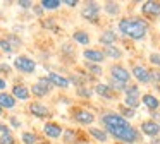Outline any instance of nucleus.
Instances as JSON below:
<instances>
[{"label":"nucleus","mask_w":160,"mask_h":144,"mask_svg":"<svg viewBox=\"0 0 160 144\" xmlns=\"http://www.w3.org/2000/svg\"><path fill=\"white\" fill-rule=\"evenodd\" d=\"M100 123L107 134L114 141L121 144H139L143 142V134L139 132L138 127H134L129 120H126L122 115H119L114 110H105L100 117H98Z\"/></svg>","instance_id":"nucleus-1"},{"label":"nucleus","mask_w":160,"mask_h":144,"mask_svg":"<svg viewBox=\"0 0 160 144\" xmlns=\"http://www.w3.org/2000/svg\"><path fill=\"white\" fill-rule=\"evenodd\" d=\"M117 29L122 36L132 41H141L146 38L150 31V24L145 17L132 16V17H121L117 21Z\"/></svg>","instance_id":"nucleus-2"},{"label":"nucleus","mask_w":160,"mask_h":144,"mask_svg":"<svg viewBox=\"0 0 160 144\" xmlns=\"http://www.w3.org/2000/svg\"><path fill=\"white\" fill-rule=\"evenodd\" d=\"M71 120L78 125H88L91 127L93 122L97 120V115H95L91 110L83 108V106H74L72 112H71Z\"/></svg>","instance_id":"nucleus-3"},{"label":"nucleus","mask_w":160,"mask_h":144,"mask_svg":"<svg viewBox=\"0 0 160 144\" xmlns=\"http://www.w3.org/2000/svg\"><path fill=\"white\" fill-rule=\"evenodd\" d=\"M29 89H31V96H35V98H45V96H48L53 91V84L50 82V79L47 75H42V77L36 79V82H33V86Z\"/></svg>","instance_id":"nucleus-4"},{"label":"nucleus","mask_w":160,"mask_h":144,"mask_svg":"<svg viewBox=\"0 0 160 144\" xmlns=\"http://www.w3.org/2000/svg\"><path fill=\"white\" fill-rule=\"evenodd\" d=\"M103 10V5L98 2H84V5L81 7V17L88 22H98L100 14Z\"/></svg>","instance_id":"nucleus-5"},{"label":"nucleus","mask_w":160,"mask_h":144,"mask_svg":"<svg viewBox=\"0 0 160 144\" xmlns=\"http://www.w3.org/2000/svg\"><path fill=\"white\" fill-rule=\"evenodd\" d=\"M108 77L115 79V81L119 82H124V84H129V81H131V70L129 69H126L122 64H119V62H114V64L108 65Z\"/></svg>","instance_id":"nucleus-6"},{"label":"nucleus","mask_w":160,"mask_h":144,"mask_svg":"<svg viewBox=\"0 0 160 144\" xmlns=\"http://www.w3.org/2000/svg\"><path fill=\"white\" fill-rule=\"evenodd\" d=\"M12 65L21 74H33L36 70V62L31 57H28V55H18L14 58V62H12Z\"/></svg>","instance_id":"nucleus-7"},{"label":"nucleus","mask_w":160,"mask_h":144,"mask_svg":"<svg viewBox=\"0 0 160 144\" xmlns=\"http://www.w3.org/2000/svg\"><path fill=\"white\" fill-rule=\"evenodd\" d=\"M131 75L136 79V84H152V69L143 65V64L132 65Z\"/></svg>","instance_id":"nucleus-8"},{"label":"nucleus","mask_w":160,"mask_h":144,"mask_svg":"<svg viewBox=\"0 0 160 144\" xmlns=\"http://www.w3.org/2000/svg\"><path fill=\"white\" fill-rule=\"evenodd\" d=\"M139 132L143 134V137H148V139H155V137H160V123L155 122L152 118H145L139 123Z\"/></svg>","instance_id":"nucleus-9"},{"label":"nucleus","mask_w":160,"mask_h":144,"mask_svg":"<svg viewBox=\"0 0 160 144\" xmlns=\"http://www.w3.org/2000/svg\"><path fill=\"white\" fill-rule=\"evenodd\" d=\"M139 10H141L143 17H146L150 21L160 19V2H157V0H146V2H143Z\"/></svg>","instance_id":"nucleus-10"},{"label":"nucleus","mask_w":160,"mask_h":144,"mask_svg":"<svg viewBox=\"0 0 160 144\" xmlns=\"http://www.w3.org/2000/svg\"><path fill=\"white\" fill-rule=\"evenodd\" d=\"M95 94L98 96L100 99H105V101H115L119 98V94L107 84V82H98V84L93 86Z\"/></svg>","instance_id":"nucleus-11"},{"label":"nucleus","mask_w":160,"mask_h":144,"mask_svg":"<svg viewBox=\"0 0 160 144\" xmlns=\"http://www.w3.org/2000/svg\"><path fill=\"white\" fill-rule=\"evenodd\" d=\"M28 112H29V115H33L35 118H50V117H52V110L42 101H29Z\"/></svg>","instance_id":"nucleus-12"},{"label":"nucleus","mask_w":160,"mask_h":144,"mask_svg":"<svg viewBox=\"0 0 160 144\" xmlns=\"http://www.w3.org/2000/svg\"><path fill=\"white\" fill-rule=\"evenodd\" d=\"M83 58L84 62H91V64H103L107 60L105 53L102 51V48H84L83 50Z\"/></svg>","instance_id":"nucleus-13"},{"label":"nucleus","mask_w":160,"mask_h":144,"mask_svg":"<svg viewBox=\"0 0 160 144\" xmlns=\"http://www.w3.org/2000/svg\"><path fill=\"white\" fill-rule=\"evenodd\" d=\"M42 130L48 139H59V137H62V134H64V127L60 125V123L53 122V120L45 122V125H43Z\"/></svg>","instance_id":"nucleus-14"},{"label":"nucleus","mask_w":160,"mask_h":144,"mask_svg":"<svg viewBox=\"0 0 160 144\" xmlns=\"http://www.w3.org/2000/svg\"><path fill=\"white\" fill-rule=\"evenodd\" d=\"M11 94L14 96L18 101H29V99H31V89L26 84H14L11 88Z\"/></svg>","instance_id":"nucleus-15"},{"label":"nucleus","mask_w":160,"mask_h":144,"mask_svg":"<svg viewBox=\"0 0 160 144\" xmlns=\"http://www.w3.org/2000/svg\"><path fill=\"white\" fill-rule=\"evenodd\" d=\"M47 77L50 79V82L53 84V88L64 89V91L71 88V82H69V79H67L66 75L59 74V72H48V74H47Z\"/></svg>","instance_id":"nucleus-16"},{"label":"nucleus","mask_w":160,"mask_h":144,"mask_svg":"<svg viewBox=\"0 0 160 144\" xmlns=\"http://www.w3.org/2000/svg\"><path fill=\"white\" fill-rule=\"evenodd\" d=\"M141 105H145L146 110H150V113H152V112H158L160 98H158V96H155L153 93H145V94H141Z\"/></svg>","instance_id":"nucleus-17"},{"label":"nucleus","mask_w":160,"mask_h":144,"mask_svg":"<svg viewBox=\"0 0 160 144\" xmlns=\"http://www.w3.org/2000/svg\"><path fill=\"white\" fill-rule=\"evenodd\" d=\"M88 134L91 136V139H95L97 142H100V144L108 142V139H110V136L107 134V130H105L103 127L91 125V127H88Z\"/></svg>","instance_id":"nucleus-18"},{"label":"nucleus","mask_w":160,"mask_h":144,"mask_svg":"<svg viewBox=\"0 0 160 144\" xmlns=\"http://www.w3.org/2000/svg\"><path fill=\"white\" fill-rule=\"evenodd\" d=\"M117 38L119 36L114 29H103L100 33V36H98V43H100L102 46H110V45H115Z\"/></svg>","instance_id":"nucleus-19"},{"label":"nucleus","mask_w":160,"mask_h":144,"mask_svg":"<svg viewBox=\"0 0 160 144\" xmlns=\"http://www.w3.org/2000/svg\"><path fill=\"white\" fill-rule=\"evenodd\" d=\"M16 105H18V99H16L11 93H7V91L0 93V106H2L4 112L5 110H14Z\"/></svg>","instance_id":"nucleus-20"},{"label":"nucleus","mask_w":160,"mask_h":144,"mask_svg":"<svg viewBox=\"0 0 160 144\" xmlns=\"http://www.w3.org/2000/svg\"><path fill=\"white\" fill-rule=\"evenodd\" d=\"M102 51H103L105 57L110 58V60H121V58L124 57V51H122V48L115 46V45H110V46H103V48H102Z\"/></svg>","instance_id":"nucleus-21"},{"label":"nucleus","mask_w":160,"mask_h":144,"mask_svg":"<svg viewBox=\"0 0 160 144\" xmlns=\"http://www.w3.org/2000/svg\"><path fill=\"white\" fill-rule=\"evenodd\" d=\"M72 41L78 45H81V46H88V45L91 43V38H90V34H88V31L76 29L72 33Z\"/></svg>","instance_id":"nucleus-22"},{"label":"nucleus","mask_w":160,"mask_h":144,"mask_svg":"<svg viewBox=\"0 0 160 144\" xmlns=\"http://www.w3.org/2000/svg\"><path fill=\"white\" fill-rule=\"evenodd\" d=\"M64 144H79V134L76 129H64Z\"/></svg>","instance_id":"nucleus-23"},{"label":"nucleus","mask_w":160,"mask_h":144,"mask_svg":"<svg viewBox=\"0 0 160 144\" xmlns=\"http://www.w3.org/2000/svg\"><path fill=\"white\" fill-rule=\"evenodd\" d=\"M103 10H105V14H108V16L117 17L119 14H121V3L119 2H105L103 3Z\"/></svg>","instance_id":"nucleus-24"},{"label":"nucleus","mask_w":160,"mask_h":144,"mask_svg":"<svg viewBox=\"0 0 160 144\" xmlns=\"http://www.w3.org/2000/svg\"><path fill=\"white\" fill-rule=\"evenodd\" d=\"M21 141H22V144H38L40 142L38 134L33 132V130H22L21 132Z\"/></svg>","instance_id":"nucleus-25"},{"label":"nucleus","mask_w":160,"mask_h":144,"mask_svg":"<svg viewBox=\"0 0 160 144\" xmlns=\"http://www.w3.org/2000/svg\"><path fill=\"white\" fill-rule=\"evenodd\" d=\"M84 69L88 70V74H93L95 77H102L103 75V67L100 64H91V62H84Z\"/></svg>","instance_id":"nucleus-26"},{"label":"nucleus","mask_w":160,"mask_h":144,"mask_svg":"<svg viewBox=\"0 0 160 144\" xmlns=\"http://www.w3.org/2000/svg\"><path fill=\"white\" fill-rule=\"evenodd\" d=\"M122 105L128 106V108L138 110L139 105H141V98H139V96H124V99H122Z\"/></svg>","instance_id":"nucleus-27"},{"label":"nucleus","mask_w":160,"mask_h":144,"mask_svg":"<svg viewBox=\"0 0 160 144\" xmlns=\"http://www.w3.org/2000/svg\"><path fill=\"white\" fill-rule=\"evenodd\" d=\"M93 94H95V91H93V88H90V86H79V88H76V96L78 98L91 99Z\"/></svg>","instance_id":"nucleus-28"},{"label":"nucleus","mask_w":160,"mask_h":144,"mask_svg":"<svg viewBox=\"0 0 160 144\" xmlns=\"http://www.w3.org/2000/svg\"><path fill=\"white\" fill-rule=\"evenodd\" d=\"M117 113H119V115H122L126 120H129V122H131V120L136 117V110H132V108H128V106H124L122 103L117 106Z\"/></svg>","instance_id":"nucleus-29"},{"label":"nucleus","mask_w":160,"mask_h":144,"mask_svg":"<svg viewBox=\"0 0 160 144\" xmlns=\"http://www.w3.org/2000/svg\"><path fill=\"white\" fill-rule=\"evenodd\" d=\"M40 5L43 10H57L62 7V0H42Z\"/></svg>","instance_id":"nucleus-30"},{"label":"nucleus","mask_w":160,"mask_h":144,"mask_svg":"<svg viewBox=\"0 0 160 144\" xmlns=\"http://www.w3.org/2000/svg\"><path fill=\"white\" fill-rule=\"evenodd\" d=\"M107 84L110 86V88L114 89V91L117 93V94H119V93H124L126 86H128V84H124V82H119V81H115V79H112V77H108V79H107Z\"/></svg>","instance_id":"nucleus-31"},{"label":"nucleus","mask_w":160,"mask_h":144,"mask_svg":"<svg viewBox=\"0 0 160 144\" xmlns=\"http://www.w3.org/2000/svg\"><path fill=\"white\" fill-rule=\"evenodd\" d=\"M124 96H139L141 98V89L139 84H128L124 89Z\"/></svg>","instance_id":"nucleus-32"},{"label":"nucleus","mask_w":160,"mask_h":144,"mask_svg":"<svg viewBox=\"0 0 160 144\" xmlns=\"http://www.w3.org/2000/svg\"><path fill=\"white\" fill-rule=\"evenodd\" d=\"M148 64L155 69H160V51H152L148 53Z\"/></svg>","instance_id":"nucleus-33"},{"label":"nucleus","mask_w":160,"mask_h":144,"mask_svg":"<svg viewBox=\"0 0 160 144\" xmlns=\"http://www.w3.org/2000/svg\"><path fill=\"white\" fill-rule=\"evenodd\" d=\"M5 40L11 43V46L14 48V50H16V48H19V46L22 45V40H21L19 36H16V34H7V36H5Z\"/></svg>","instance_id":"nucleus-34"},{"label":"nucleus","mask_w":160,"mask_h":144,"mask_svg":"<svg viewBox=\"0 0 160 144\" xmlns=\"http://www.w3.org/2000/svg\"><path fill=\"white\" fill-rule=\"evenodd\" d=\"M0 144H18V142H16L14 134L9 132V134H0Z\"/></svg>","instance_id":"nucleus-35"},{"label":"nucleus","mask_w":160,"mask_h":144,"mask_svg":"<svg viewBox=\"0 0 160 144\" xmlns=\"http://www.w3.org/2000/svg\"><path fill=\"white\" fill-rule=\"evenodd\" d=\"M0 50L4 51V53H7V55H11L12 51H14V48L11 46V43H9L5 38H0Z\"/></svg>","instance_id":"nucleus-36"},{"label":"nucleus","mask_w":160,"mask_h":144,"mask_svg":"<svg viewBox=\"0 0 160 144\" xmlns=\"http://www.w3.org/2000/svg\"><path fill=\"white\" fill-rule=\"evenodd\" d=\"M9 127H11V129H21L22 123H21V120H19L16 115H11L9 117Z\"/></svg>","instance_id":"nucleus-37"},{"label":"nucleus","mask_w":160,"mask_h":144,"mask_svg":"<svg viewBox=\"0 0 160 144\" xmlns=\"http://www.w3.org/2000/svg\"><path fill=\"white\" fill-rule=\"evenodd\" d=\"M152 84L160 89V69H152Z\"/></svg>","instance_id":"nucleus-38"},{"label":"nucleus","mask_w":160,"mask_h":144,"mask_svg":"<svg viewBox=\"0 0 160 144\" xmlns=\"http://www.w3.org/2000/svg\"><path fill=\"white\" fill-rule=\"evenodd\" d=\"M18 5L21 7V9L28 10V9H33V7H35V3H33L31 0H19V2H18Z\"/></svg>","instance_id":"nucleus-39"},{"label":"nucleus","mask_w":160,"mask_h":144,"mask_svg":"<svg viewBox=\"0 0 160 144\" xmlns=\"http://www.w3.org/2000/svg\"><path fill=\"white\" fill-rule=\"evenodd\" d=\"M12 72V67L9 64H0V74L2 75H9Z\"/></svg>","instance_id":"nucleus-40"},{"label":"nucleus","mask_w":160,"mask_h":144,"mask_svg":"<svg viewBox=\"0 0 160 144\" xmlns=\"http://www.w3.org/2000/svg\"><path fill=\"white\" fill-rule=\"evenodd\" d=\"M9 132H12V129L9 127V123L0 122V134H9Z\"/></svg>","instance_id":"nucleus-41"},{"label":"nucleus","mask_w":160,"mask_h":144,"mask_svg":"<svg viewBox=\"0 0 160 144\" xmlns=\"http://www.w3.org/2000/svg\"><path fill=\"white\" fill-rule=\"evenodd\" d=\"M62 5H67V7H71V9H74V7L79 5V2H78V0H62Z\"/></svg>","instance_id":"nucleus-42"},{"label":"nucleus","mask_w":160,"mask_h":144,"mask_svg":"<svg viewBox=\"0 0 160 144\" xmlns=\"http://www.w3.org/2000/svg\"><path fill=\"white\" fill-rule=\"evenodd\" d=\"M5 89H7V81H5V77H2V75H0V93L5 91Z\"/></svg>","instance_id":"nucleus-43"},{"label":"nucleus","mask_w":160,"mask_h":144,"mask_svg":"<svg viewBox=\"0 0 160 144\" xmlns=\"http://www.w3.org/2000/svg\"><path fill=\"white\" fill-rule=\"evenodd\" d=\"M53 26H55L53 17H50V21H43V27H53Z\"/></svg>","instance_id":"nucleus-44"},{"label":"nucleus","mask_w":160,"mask_h":144,"mask_svg":"<svg viewBox=\"0 0 160 144\" xmlns=\"http://www.w3.org/2000/svg\"><path fill=\"white\" fill-rule=\"evenodd\" d=\"M33 10H35V14H38V16H42V14L45 12V10L42 9V5H40V3H38V5H35V7H33Z\"/></svg>","instance_id":"nucleus-45"},{"label":"nucleus","mask_w":160,"mask_h":144,"mask_svg":"<svg viewBox=\"0 0 160 144\" xmlns=\"http://www.w3.org/2000/svg\"><path fill=\"white\" fill-rule=\"evenodd\" d=\"M148 144H160V137H155V139H152Z\"/></svg>","instance_id":"nucleus-46"},{"label":"nucleus","mask_w":160,"mask_h":144,"mask_svg":"<svg viewBox=\"0 0 160 144\" xmlns=\"http://www.w3.org/2000/svg\"><path fill=\"white\" fill-rule=\"evenodd\" d=\"M0 117H4V110H2V106H0Z\"/></svg>","instance_id":"nucleus-47"}]
</instances>
